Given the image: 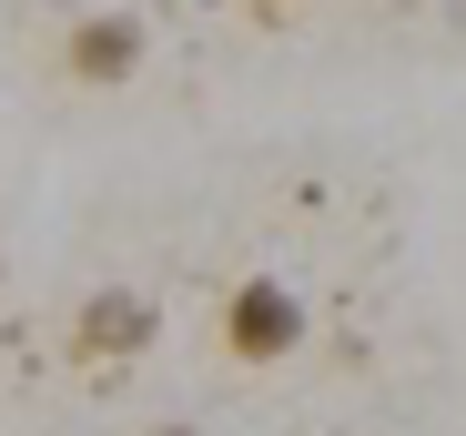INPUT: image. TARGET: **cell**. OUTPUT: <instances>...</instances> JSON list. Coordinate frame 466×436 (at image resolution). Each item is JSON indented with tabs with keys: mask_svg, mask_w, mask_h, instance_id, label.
I'll use <instances>...</instances> for the list:
<instances>
[{
	"mask_svg": "<svg viewBox=\"0 0 466 436\" xmlns=\"http://www.w3.org/2000/svg\"><path fill=\"white\" fill-rule=\"evenodd\" d=\"M223 345L244 355V366H274V355H294V345H304V305L284 295L274 274L233 284V305H223Z\"/></svg>",
	"mask_w": 466,
	"mask_h": 436,
	"instance_id": "1",
	"label": "cell"
},
{
	"mask_svg": "<svg viewBox=\"0 0 466 436\" xmlns=\"http://www.w3.org/2000/svg\"><path fill=\"white\" fill-rule=\"evenodd\" d=\"M61 61H71V82L112 92V82H132V61H142V21L132 11H102V21H82V31L61 41Z\"/></svg>",
	"mask_w": 466,
	"mask_h": 436,
	"instance_id": "2",
	"label": "cell"
},
{
	"mask_svg": "<svg viewBox=\"0 0 466 436\" xmlns=\"http://www.w3.org/2000/svg\"><path fill=\"white\" fill-rule=\"evenodd\" d=\"M152 345V305L142 295H92L71 325V355H142Z\"/></svg>",
	"mask_w": 466,
	"mask_h": 436,
	"instance_id": "3",
	"label": "cell"
},
{
	"mask_svg": "<svg viewBox=\"0 0 466 436\" xmlns=\"http://www.w3.org/2000/svg\"><path fill=\"white\" fill-rule=\"evenodd\" d=\"M152 436H203V426H152Z\"/></svg>",
	"mask_w": 466,
	"mask_h": 436,
	"instance_id": "4",
	"label": "cell"
}]
</instances>
